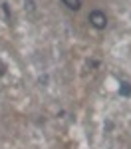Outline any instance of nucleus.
<instances>
[{"instance_id":"3","label":"nucleus","mask_w":131,"mask_h":149,"mask_svg":"<svg viewBox=\"0 0 131 149\" xmlns=\"http://www.w3.org/2000/svg\"><path fill=\"white\" fill-rule=\"evenodd\" d=\"M62 4L70 10H80L82 8V0H62Z\"/></svg>"},{"instance_id":"7","label":"nucleus","mask_w":131,"mask_h":149,"mask_svg":"<svg viewBox=\"0 0 131 149\" xmlns=\"http://www.w3.org/2000/svg\"><path fill=\"white\" fill-rule=\"evenodd\" d=\"M89 66H91V68H97V66H99V62H97V60H91V62H89Z\"/></svg>"},{"instance_id":"4","label":"nucleus","mask_w":131,"mask_h":149,"mask_svg":"<svg viewBox=\"0 0 131 149\" xmlns=\"http://www.w3.org/2000/svg\"><path fill=\"white\" fill-rule=\"evenodd\" d=\"M2 10H4V14H6V18L10 20L12 18V10H10V6H8V2H2Z\"/></svg>"},{"instance_id":"1","label":"nucleus","mask_w":131,"mask_h":149,"mask_svg":"<svg viewBox=\"0 0 131 149\" xmlns=\"http://www.w3.org/2000/svg\"><path fill=\"white\" fill-rule=\"evenodd\" d=\"M87 22L91 24L95 30H105V26H107V16H105V12H101V10H91V12H89V16H87Z\"/></svg>"},{"instance_id":"8","label":"nucleus","mask_w":131,"mask_h":149,"mask_svg":"<svg viewBox=\"0 0 131 149\" xmlns=\"http://www.w3.org/2000/svg\"><path fill=\"white\" fill-rule=\"evenodd\" d=\"M105 129H107V131H111V129H113V123H111V121H107V123H105Z\"/></svg>"},{"instance_id":"5","label":"nucleus","mask_w":131,"mask_h":149,"mask_svg":"<svg viewBox=\"0 0 131 149\" xmlns=\"http://www.w3.org/2000/svg\"><path fill=\"white\" fill-rule=\"evenodd\" d=\"M24 8H26V10H36V4H34V0H26V2H24Z\"/></svg>"},{"instance_id":"6","label":"nucleus","mask_w":131,"mask_h":149,"mask_svg":"<svg viewBox=\"0 0 131 149\" xmlns=\"http://www.w3.org/2000/svg\"><path fill=\"white\" fill-rule=\"evenodd\" d=\"M4 74H6V64H4V62H0V78H2Z\"/></svg>"},{"instance_id":"2","label":"nucleus","mask_w":131,"mask_h":149,"mask_svg":"<svg viewBox=\"0 0 131 149\" xmlns=\"http://www.w3.org/2000/svg\"><path fill=\"white\" fill-rule=\"evenodd\" d=\"M119 95L121 97H131V84L129 81H121L119 84Z\"/></svg>"}]
</instances>
